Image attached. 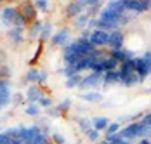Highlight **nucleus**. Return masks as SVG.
<instances>
[{
	"label": "nucleus",
	"instance_id": "7",
	"mask_svg": "<svg viewBox=\"0 0 151 144\" xmlns=\"http://www.w3.org/2000/svg\"><path fill=\"white\" fill-rule=\"evenodd\" d=\"M109 58H113L116 63H127V61H132L134 59V54H132V50H123V49H118V50H111V56Z\"/></svg>",
	"mask_w": 151,
	"mask_h": 144
},
{
	"label": "nucleus",
	"instance_id": "22",
	"mask_svg": "<svg viewBox=\"0 0 151 144\" xmlns=\"http://www.w3.org/2000/svg\"><path fill=\"white\" fill-rule=\"evenodd\" d=\"M26 96H28V101H38L42 97V92H40L38 87H30L28 92H26Z\"/></svg>",
	"mask_w": 151,
	"mask_h": 144
},
{
	"label": "nucleus",
	"instance_id": "29",
	"mask_svg": "<svg viewBox=\"0 0 151 144\" xmlns=\"http://www.w3.org/2000/svg\"><path fill=\"white\" fill-rule=\"evenodd\" d=\"M106 141L109 144H118V143H122L123 139H122V135L116 132V134H111V135H106Z\"/></svg>",
	"mask_w": 151,
	"mask_h": 144
},
{
	"label": "nucleus",
	"instance_id": "1",
	"mask_svg": "<svg viewBox=\"0 0 151 144\" xmlns=\"http://www.w3.org/2000/svg\"><path fill=\"white\" fill-rule=\"evenodd\" d=\"M38 134H42V132L37 125H33V127H19V139L23 141V144H30Z\"/></svg>",
	"mask_w": 151,
	"mask_h": 144
},
{
	"label": "nucleus",
	"instance_id": "38",
	"mask_svg": "<svg viewBox=\"0 0 151 144\" xmlns=\"http://www.w3.org/2000/svg\"><path fill=\"white\" fill-rule=\"evenodd\" d=\"M141 58L144 59V63H148V64L151 66V52H150V50H148V52H144V54H142Z\"/></svg>",
	"mask_w": 151,
	"mask_h": 144
},
{
	"label": "nucleus",
	"instance_id": "34",
	"mask_svg": "<svg viewBox=\"0 0 151 144\" xmlns=\"http://www.w3.org/2000/svg\"><path fill=\"white\" fill-rule=\"evenodd\" d=\"M87 135H89V139H91V141H97V139H99V132H97V130H94V129L89 130V132H87Z\"/></svg>",
	"mask_w": 151,
	"mask_h": 144
},
{
	"label": "nucleus",
	"instance_id": "8",
	"mask_svg": "<svg viewBox=\"0 0 151 144\" xmlns=\"http://www.w3.org/2000/svg\"><path fill=\"white\" fill-rule=\"evenodd\" d=\"M122 16H123V14H118V12H115V11H111V9H108V7H106V9H103V11H101L99 19L108 21V23H118V24H120Z\"/></svg>",
	"mask_w": 151,
	"mask_h": 144
},
{
	"label": "nucleus",
	"instance_id": "26",
	"mask_svg": "<svg viewBox=\"0 0 151 144\" xmlns=\"http://www.w3.org/2000/svg\"><path fill=\"white\" fill-rule=\"evenodd\" d=\"M80 82H82V76H80V73L78 75H73V76H70L68 78V82H66V87H78L80 85Z\"/></svg>",
	"mask_w": 151,
	"mask_h": 144
},
{
	"label": "nucleus",
	"instance_id": "23",
	"mask_svg": "<svg viewBox=\"0 0 151 144\" xmlns=\"http://www.w3.org/2000/svg\"><path fill=\"white\" fill-rule=\"evenodd\" d=\"M9 101H11V92H9V87L0 89V106H5Z\"/></svg>",
	"mask_w": 151,
	"mask_h": 144
},
{
	"label": "nucleus",
	"instance_id": "42",
	"mask_svg": "<svg viewBox=\"0 0 151 144\" xmlns=\"http://www.w3.org/2000/svg\"><path fill=\"white\" fill-rule=\"evenodd\" d=\"M9 144H23V141H21V139H11Z\"/></svg>",
	"mask_w": 151,
	"mask_h": 144
},
{
	"label": "nucleus",
	"instance_id": "14",
	"mask_svg": "<svg viewBox=\"0 0 151 144\" xmlns=\"http://www.w3.org/2000/svg\"><path fill=\"white\" fill-rule=\"evenodd\" d=\"M109 125V120L104 118V116H96L94 120H92V129L94 130H106V127Z\"/></svg>",
	"mask_w": 151,
	"mask_h": 144
},
{
	"label": "nucleus",
	"instance_id": "40",
	"mask_svg": "<svg viewBox=\"0 0 151 144\" xmlns=\"http://www.w3.org/2000/svg\"><path fill=\"white\" fill-rule=\"evenodd\" d=\"M47 80V71H40L38 73V82H45Z\"/></svg>",
	"mask_w": 151,
	"mask_h": 144
},
{
	"label": "nucleus",
	"instance_id": "46",
	"mask_svg": "<svg viewBox=\"0 0 151 144\" xmlns=\"http://www.w3.org/2000/svg\"><path fill=\"white\" fill-rule=\"evenodd\" d=\"M99 144H109V143H108V141H101Z\"/></svg>",
	"mask_w": 151,
	"mask_h": 144
},
{
	"label": "nucleus",
	"instance_id": "3",
	"mask_svg": "<svg viewBox=\"0 0 151 144\" xmlns=\"http://www.w3.org/2000/svg\"><path fill=\"white\" fill-rule=\"evenodd\" d=\"M134 71L141 76V80L142 78H146L148 75H151V66L148 63H144V59L142 58H134Z\"/></svg>",
	"mask_w": 151,
	"mask_h": 144
},
{
	"label": "nucleus",
	"instance_id": "31",
	"mask_svg": "<svg viewBox=\"0 0 151 144\" xmlns=\"http://www.w3.org/2000/svg\"><path fill=\"white\" fill-rule=\"evenodd\" d=\"M35 7H37L38 11H42V12H47V11H49V2H47V0H37V2H35Z\"/></svg>",
	"mask_w": 151,
	"mask_h": 144
},
{
	"label": "nucleus",
	"instance_id": "25",
	"mask_svg": "<svg viewBox=\"0 0 151 144\" xmlns=\"http://www.w3.org/2000/svg\"><path fill=\"white\" fill-rule=\"evenodd\" d=\"M50 31H52V24H50V23H44V24H42V31H40V38H42V40L49 38V37H50Z\"/></svg>",
	"mask_w": 151,
	"mask_h": 144
},
{
	"label": "nucleus",
	"instance_id": "28",
	"mask_svg": "<svg viewBox=\"0 0 151 144\" xmlns=\"http://www.w3.org/2000/svg\"><path fill=\"white\" fill-rule=\"evenodd\" d=\"M116 132H120V123H118V122H113V123H109V125L106 127V134H108V135L116 134Z\"/></svg>",
	"mask_w": 151,
	"mask_h": 144
},
{
	"label": "nucleus",
	"instance_id": "15",
	"mask_svg": "<svg viewBox=\"0 0 151 144\" xmlns=\"http://www.w3.org/2000/svg\"><path fill=\"white\" fill-rule=\"evenodd\" d=\"M108 9L118 12V14H123L125 12V2L123 0H115V2H108Z\"/></svg>",
	"mask_w": 151,
	"mask_h": 144
},
{
	"label": "nucleus",
	"instance_id": "12",
	"mask_svg": "<svg viewBox=\"0 0 151 144\" xmlns=\"http://www.w3.org/2000/svg\"><path fill=\"white\" fill-rule=\"evenodd\" d=\"M70 38V31L68 30H59L54 37H52V43L54 45H66Z\"/></svg>",
	"mask_w": 151,
	"mask_h": 144
},
{
	"label": "nucleus",
	"instance_id": "6",
	"mask_svg": "<svg viewBox=\"0 0 151 144\" xmlns=\"http://www.w3.org/2000/svg\"><path fill=\"white\" fill-rule=\"evenodd\" d=\"M108 45H109L113 50L122 49V45H123V33H122L120 30H115V31L109 33V42H108Z\"/></svg>",
	"mask_w": 151,
	"mask_h": 144
},
{
	"label": "nucleus",
	"instance_id": "2",
	"mask_svg": "<svg viewBox=\"0 0 151 144\" xmlns=\"http://www.w3.org/2000/svg\"><path fill=\"white\" fill-rule=\"evenodd\" d=\"M89 42L94 45V47H103V45H108L109 42V33L106 31H101V30H94L89 37Z\"/></svg>",
	"mask_w": 151,
	"mask_h": 144
},
{
	"label": "nucleus",
	"instance_id": "39",
	"mask_svg": "<svg viewBox=\"0 0 151 144\" xmlns=\"http://www.w3.org/2000/svg\"><path fill=\"white\" fill-rule=\"evenodd\" d=\"M54 143H58V144H64V137H63L61 134H54Z\"/></svg>",
	"mask_w": 151,
	"mask_h": 144
},
{
	"label": "nucleus",
	"instance_id": "20",
	"mask_svg": "<svg viewBox=\"0 0 151 144\" xmlns=\"http://www.w3.org/2000/svg\"><path fill=\"white\" fill-rule=\"evenodd\" d=\"M150 135H151V125L139 122V132H137V137L146 139V137H150Z\"/></svg>",
	"mask_w": 151,
	"mask_h": 144
},
{
	"label": "nucleus",
	"instance_id": "45",
	"mask_svg": "<svg viewBox=\"0 0 151 144\" xmlns=\"http://www.w3.org/2000/svg\"><path fill=\"white\" fill-rule=\"evenodd\" d=\"M118 144H129V141H125V139H123V141H122V143H118Z\"/></svg>",
	"mask_w": 151,
	"mask_h": 144
},
{
	"label": "nucleus",
	"instance_id": "17",
	"mask_svg": "<svg viewBox=\"0 0 151 144\" xmlns=\"http://www.w3.org/2000/svg\"><path fill=\"white\" fill-rule=\"evenodd\" d=\"M35 16H37L35 5H31V4H26V5H24V12H23V17H24V21H33V19H35Z\"/></svg>",
	"mask_w": 151,
	"mask_h": 144
},
{
	"label": "nucleus",
	"instance_id": "11",
	"mask_svg": "<svg viewBox=\"0 0 151 144\" xmlns=\"http://www.w3.org/2000/svg\"><path fill=\"white\" fill-rule=\"evenodd\" d=\"M16 14H17V11H16L14 7L4 9V11H2V21H4V24H5V26H14Z\"/></svg>",
	"mask_w": 151,
	"mask_h": 144
},
{
	"label": "nucleus",
	"instance_id": "16",
	"mask_svg": "<svg viewBox=\"0 0 151 144\" xmlns=\"http://www.w3.org/2000/svg\"><path fill=\"white\" fill-rule=\"evenodd\" d=\"M116 66H118V63H116L113 58H104V59H103V68H104V73L116 71Z\"/></svg>",
	"mask_w": 151,
	"mask_h": 144
},
{
	"label": "nucleus",
	"instance_id": "44",
	"mask_svg": "<svg viewBox=\"0 0 151 144\" xmlns=\"http://www.w3.org/2000/svg\"><path fill=\"white\" fill-rule=\"evenodd\" d=\"M38 144H49V143H47V137H45V135H44V139H42Z\"/></svg>",
	"mask_w": 151,
	"mask_h": 144
},
{
	"label": "nucleus",
	"instance_id": "19",
	"mask_svg": "<svg viewBox=\"0 0 151 144\" xmlns=\"http://www.w3.org/2000/svg\"><path fill=\"white\" fill-rule=\"evenodd\" d=\"M83 101H89V102H99L103 101V96L99 94V92H87V94H82L80 96Z\"/></svg>",
	"mask_w": 151,
	"mask_h": 144
},
{
	"label": "nucleus",
	"instance_id": "36",
	"mask_svg": "<svg viewBox=\"0 0 151 144\" xmlns=\"http://www.w3.org/2000/svg\"><path fill=\"white\" fill-rule=\"evenodd\" d=\"M11 143V137L7 135V132H2L0 134V144H9Z\"/></svg>",
	"mask_w": 151,
	"mask_h": 144
},
{
	"label": "nucleus",
	"instance_id": "27",
	"mask_svg": "<svg viewBox=\"0 0 151 144\" xmlns=\"http://www.w3.org/2000/svg\"><path fill=\"white\" fill-rule=\"evenodd\" d=\"M78 125H80V129L85 130V132H89L92 129V120H87V118H80L78 120Z\"/></svg>",
	"mask_w": 151,
	"mask_h": 144
},
{
	"label": "nucleus",
	"instance_id": "18",
	"mask_svg": "<svg viewBox=\"0 0 151 144\" xmlns=\"http://www.w3.org/2000/svg\"><path fill=\"white\" fill-rule=\"evenodd\" d=\"M103 80H104L106 85H109V84H116V82H120V75H118V71H108V73H104Z\"/></svg>",
	"mask_w": 151,
	"mask_h": 144
},
{
	"label": "nucleus",
	"instance_id": "30",
	"mask_svg": "<svg viewBox=\"0 0 151 144\" xmlns=\"http://www.w3.org/2000/svg\"><path fill=\"white\" fill-rule=\"evenodd\" d=\"M38 113H40V108H38L37 104H33V102H31V104H28V108H26V115L37 116Z\"/></svg>",
	"mask_w": 151,
	"mask_h": 144
},
{
	"label": "nucleus",
	"instance_id": "47",
	"mask_svg": "<svg viewBox=\"0 0 151 144\" xmlns=\"http://www.w3.org/2000/svg\"><path fill=\"white\" fill-rule=\"evenodd\" d=\"M146 92H151V89H148V90H146Z\"/></svg>",
	"mask_w": 151,
	"mask_h": 144
},
{
	"label": "nucleus",
	"instance_id": "10",
	"mask_svg": "<svg viewBox=\"0 0 151 144\" xmlns=\"http://www.w3.org/2000/svg\"><path fill=\"white\" fill-rule=\"evenodd\" d=\"M83 9H85V2L78 0V2H73V4H70V5L66 7V14L70 16V17H75V16L82 14Z\"/></svg>",
	"mask_w": 151,
	"mask_h": 144
},
{
	"label": "nucleus",
	"instance_id": "21",
	"mask_svg": "<svg viewBox=\"0 0 151 144\" xmlns=\"http://www.w3.org/2000/svg\"><path fill=\"white\" fill-rule=\"evenodd\" d=\"M9 37L14 43H21L23 42V28H14L9 31Z\"/></svg>",
	"mask_w": 151,
	"mask_h": 144
},
{
	"label": "nucleus",
	"instance_id": "41",
	"mask_svg": "<svg viewBox=\"0 0 151 144\" xmlns=\"http://www.w3.org/2000/svg\"><path fill=\"white\" fill-rule=\"evenodd\" d=\"M142 123H148V125H151V115H150V113L142 118Z\"/></svg>",
	"mask_w": 151,
	"mask_h": 144
},
{
	"label": "nucleus",
	"instance_id": "37",
	"mask_svg": "<svg viewBox=\"0 0 151 144\" xmlns=\"http://www.w3.org/2000/svg\"><path fill=\"white\" fill-rule=\"evenodd\" d=\"M70 104H71V101H70V99H66V101H63V102L59 104V111H66Z\"/></svg>",
	"mask_w": 151,
	"mask_h": 144
},
{
	"label": "nucleus",
	"instance_id": "4",
	"mask_svg": "<svg viewBox=\"0 0 151 144\" xmlns=\"http://www.w3.org/2000/svg\"><path fill=\"white\" fill-rule=\"evenodd\" d=\"M150 9H151V2H130V0L125 2V12L127 11H132V12H146Z\"/></svg>",
	"mask_w": 151,
	"mask_h": 144
},
{
	"label": "nucleus",
	"instance_id": "33",
	"mask_svg": "<svg viewBox=\"0 0 151 144\" xmlns=\"http://www.w3.org/2000/svg\"><path fill=\"white\" fill-rule=\"evenodd\" d=\"M40 31H42V23H38V21H35V26L31 28V35H33V37H37V35H38Z\"/></svg>",
	"mask_w": 151,
	"mask_h": 144
},
{
	"label": "nucleus",
	"instance_id": "5",
	"mask_svg": "<svg viewBox=\"0 0 151 144\" xmlns=\"http://www.w3.org/2000/svg\"><path fill=\"white\" fill-rule=\"evenodd\" d=\"M101 80H103V75H97V73H91L89 76H85V78H82V82H80V89H89V87H97L101 84Z\"/></svg>",
	"mask_w": 151,
	"mask_h": 144
},
{
	"label": "nucleus",
	"instance_id": "35",
	"mask_svg": "<svg viewBox=\"0 0 151 144\" xmlns=\"http://www.w3.org/2000/svg\"><path fill=\"white\" fill-rule=\"evenodd\" d=\"M38 102H40V106H42V108H49V106L52 104V101H50L49 97H40V99H38Z\"/></svg>",
	"mask_w": 151,
	"mask_h": 144
},
{
	"label": "nucleus",
	"instance_id": "24",
	"mask_svg": "<svg viewBox=\"0 0 151 144\" xmlns=\"http://www.w3.org/2000/svg\"><path fill=\"white\" fill-rule=\"evenodd\" d=\"M87 23H89V14H87V12H82V14L76 17V21H75V24L78 26V28L87 26Z\"/></svg>",
	"mask_w": 151,
	"mask_h": 144
},
{
	"label": "nucleus",
	"instance_id": "43",
	"mask_svg": "<svg viewBox=\"0 0 151 144\" xmlns=\"http://www.w3.org/2000/svg\"><path fill=\"white\" fill-rule=\"evenodd\" d=\"M139 144H151V143H150V139H141Z\"/></svg>",
	"mask_w": 151,
	"mask_h": 144
},
{
	"label": "nucleus",
	"instance_id": "13",
	"mask_svg": "<svg viewBox=\"0 0 151 144\" xmlns=\"http://www.w3.org/2000/svg\"><path fill=\"white\" fill-rule=\"evenodd\" d=\"M120 82H122V85H125V87H132V85H136V84H141L142 80H141V76L136 71H132V73H129L127 76H123Z\"/></svg>",
	"mask_w": 151,
	"mask_h": 144
},
{
	"label": "nucleus",
	"instance_id": "48",
	"mask_svg": "<svg viewBox=\"0 0 151 144\" xmlns=\"http://www.w3.org/2000/svg\"><path fill=\"white\" fill-rule=\"evenodd\" d=\"M0 108H2V106H0Z\"/></svg>",
	"mask_w": 151,
	"mask_h": 144
},
{
	"label": "nucleus",
	"instance_id": "32",
	"mask_svg": "<svg viewBox=\"0 0 151 144\" xmlns=\"http://www.w3.org/2000/svg\"><path fill=\"white\" fill-rule=\"evenodd\" d=\"M38 73L40 71H37V70H28V73H26V80L28 82H38Z\"/></svg>",
	"mask_w": 151,
	"mask_h": 144
},
{
	"label": "nucleus",
	"instance_id": "9",
	"mask_svg": "<svg viewBox=\"0 0 151 144\" xmlns=\"http://www.w3.org/2000/svg\"><path fill=\"white\" fill-rule=\"evenodd\" d=\"M137 132H139V122L127 125L125 129H120L118 134L122 135V139H134V137H137Z\"/></svg>",
	"mask_w": 151,
	"mask_h": 144
}]
</instances>
